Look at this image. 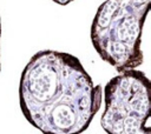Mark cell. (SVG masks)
Here are the masks:
<instances>
[{"label":"cell","instance_id":"obj_2","mask_svg":"<svg viewBox=\"0 0 151 134\" xmlns=\"http://www.w3.org/2000/svg\"><path fill=\"white\" fill-rule=\"evenodd\" d=\"M150 0H106L91 25V41L99 56L117 72L143 62L142 33Z\"/></svg>","mask_w":151,"mask_h":134},{"label":"cell","instance_id":"obj_1","mask_svg":"<svg viewBox=\"0 0 151 134\" xmlns=\"http://www.w3.org/2000/svg\"><path fill=\"white\" fill-rule=\"evenodd\" d=\"M103 103V86L74 55L53 49L37 52L25 66L19 83V105L25 119L42 134H80Z\"/></svg>","mask_w":151,"mask_h":134},{"label":"cell","instance_id":"obj_4","mask_svg":"<svg viewBox=\"0 0 151 134\" xmlns=\"http://www.w3.org/2000/svg\"><path fill=\"white\" fill-rule=\"evenodd\" d=\"M53 1H55L57 4H60V5H66V4H70L73 0H53Z\"/></svg>","mask_w":151,"mask_h":134},{"label":"cell","instance_id":"obj_5","mask_svg":"<svg viewBox=\"0 0 151 134\" xmlns=\"http://www.w3.org/2000/svg\"><path fill=\"white\" fill-rule=\"evenodd\" d=\"M0 39H1V19H0ZM0 71H1V63H0Z\"/></svg>","mask_w":151,"mask_h":134},{"label":"cell","instance_id":"obj_3","mask_svg":"<svg viewBox=\"0 0 151 134\" xmlns=\"http://www.w3.org/2000/svg\"><path fill=\"white\" fill-rule=\"evenodd\" d=\"M150 91V79L138 69L110 79L103 89V129L107 134H151Z\"/></svg>","mask_w":151,"mask_h":134}]
</instances>
